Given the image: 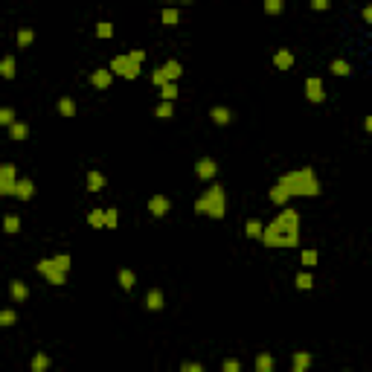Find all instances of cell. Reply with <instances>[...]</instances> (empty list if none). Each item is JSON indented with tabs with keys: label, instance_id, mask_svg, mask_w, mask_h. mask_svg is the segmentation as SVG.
Segmentation results:
<instances>
[{
	"label": "cell",
	"instance_id": "obj_1",
	"mask_svg": "<svg viewBox=\"0 0 372 372\" xmlns=\"http://www.w3.org/2000/svg\"><path fill=\"white\" fill-rule=\"evenodd\" d=\"M320 195V181L311 166H302V169H294V172H285L279 181L271 186L268 198L276 207H285L291 198H317Z\"/></svg>",
	"mask_w": 372,
	"mask_h": 372
},
{
	"label": "cell",
	"instance_id": "obj_2",
	"mask_svg": "<svg viewBox=\"0 0 372 372\" xmlns=\"http://www.w3.org/2000/svg\"><path fill=\"white\" fill-rule=\"evenodd\" d=\"M262 245L265 247H297L300 245V212L297 209H282L271 224L262 230Z\"/></svg>",
	"mask_w": 372,
	"mask_h": 372
},
{
	"label": "cell",
	"instance_id": "obj_3",
	"mask_svg": "<svg viewBox=\"0 0 372 372\" xmlns=\"http://www.w3.org/2000/svg\"><path fill=\"white\" fill-rule=\"evenodd\" d=\"M195 212L207 218H224L227 215V192L221 183H209L207 189L201 192V198L195 201Z\"/></svg>",
	"mask_w": 372,
	"mask_h": 372
},
{
	"label": "cell",
	"instance_id": "obj_4",
	"mask_svg": "<svg viewBox=\"0 0 372 372\" xmlns=\"http://www.w3.org/2000/svg\"><path fill=\"white\" fill-rule=\"evenodd\" d=\"M108 70H111V76H122V79H137L140 76V67L128 61V55H114Z\"/></svg>",
	"mask_w": 372,
	"mask_h": 372
},
{
	"label": "cell",
	"instance_id": "obj_5",
	"mask_svg": "<svg viewBox=\"0 0 372 372\" xmlns=\"http://www.w3.org/2000/svg\"><path fill=\"white\" fill-rule=\"evenodd\" d=\"M35 271L41 273V276H44L50 285H64V282H67V273L58 271V268H55V262L50 259V256H47V259H41V262L35 265Z\"/></svg>",
	"mask_w": 372,
	"mask_h": 372
},
{
	"label": "cell",
	"instance_id": "obj_6",
	"mask_svg": "<svg viewBox=\"0 0 372 372\" xmlns=\"http://www.w3.org/2000/svg\"><path fill=\"white\" fill-rule=\"evenodd\" d=\"M15 183H18V169L12 163H3L0 166V198L15 195Z\"/></svg>",
	"mask_w": 372,
	"mask_h": 372
},
{
	"label": "cell",
	"instance_id": "obj_7",
	"mask_svg": "<svg viewBox=\"0 0 372 372\" xmlns=\"http://www.w3.org/2000/svg\"><path fill=\"white\" fill-rule=\"evenodd\" d=\"M305 99L320 105V102L326 99V91H323V82H320V76H311L305 79Z\"/></svg>",
	"mask_w": 372,
	"mask_h": 372
},
{
	"label": "cell",
	"instance_id": "obj_8",
	"mask_svg": "<svg viewBox=\"0 0 372 372\" xmlns=\"http://www.w3.org/2000/svg\"><path fill=\"white\" fill-rule=\"evenodd\" d=\"M169 209H172V201L166 198V195H151V198H148V212L155 218L169 215Z\"/></svg>",
	"mask_w": 372,
	"mask_h": 372
},
{
	"label": "cell",
	"instance_id": "obj_9",
	"mask_svg": "<svg viewBox=\"0 0 372 372\" xmlns=\"http://www.w3.org/2000/svg\"><path fill=\"white\" fill-rule=\"evenodd\" d=\"M195 174H198L201 181H212L218 174V163L212 160V157H201L198 163H195Z\"/></svg>",
	"mask_w": 372,
	"mask_h": 372
},
{
	"label": "cell",
	"instance_id": "obj_10",
	"mask_svg": "<svg viewBox=\"0 0 372 372\" xmlns=\"http://www.w3.org/2000/svg\"><path fill=\"white\" fill-rule=\"evenodd\" d=\"M311 352H305V349H297V352L291 355V372H309L311 366Z\"/></svg>",
	"mask_w": 372,
	"mask_h": 372
},
{
	"label": "cell",
	"instance_id": "obj_11",
	"mask_svg": "<svg viewBox=\"0 0 372 372\" xmlns=\"http://www.w3.org/2000/svg\"><path fill=\"white\" fill-rule=\"evenodd\" d=\"M32 195H35V183H32V178H18V183H15V198L29 201Z\"/></svg>",
	"mask_w": 372,
	"mask_h": 372
},
{
	"label": "cell",
	"instance_id": "obj_12",
	"mask_svg": "<svg viewBox=\"0 0 372 372\" xmlns=\"http://www.w3.org/2000/svg\"><path fill=\"white\" fill-rule=\"evenodd\" d=\"M9 294H12V300H15V302H27L29 300L27 282H24V279H12L9 282Z\"/></svg>",
	"mask_w": 372,
	"mask_h": 372
},
{
	"label": "cell",
	"instance_id": "obj_13",
	"mask_svg": "<svg viewBox=\"0 0 372 372\" xmlns=\"http://www.w3.org/2000/svg\"><path fill=\"white\" fill-rule=\"evenodd\" d=\"M166 300H163V291L160 288H151L148 294H145V309L148 311H163Z\"/></svg>",
	"mask_w": 372,
	"mask_h": 372
},
{
	"label": "cell",
	"instance_id": "obj_14",
	"mask_svg": "<svg viewBox=\"0 0 372 372\" xmlns=\"http://www.w3.org/2000/svg\"><path fill=\"white\" fill-rule=\"evenodd\" d=\"M209 119H212L215 125H230V122H233V111L224 108V105H215V108L209 111Z\"/></svg>",
	"mask_w": 372,
	"mask_h": 372
},
{
	"label": "cell",
	"instance_id": "obj_15",
	"mask_svg": "<svg viewBox=\"0 0 372 372\" xmlns=\"http://www.w3.org/2000/svg\"><path fill=\"white\" fill-rule=\"evenodd\" d=\"M273 67L276 70H291L294 67V53L291 50H276L273 53Z\"/></svg>",
	"mask_w": 372,
	"mask_h": 372
},
{
	"label": "cell",
	"instance_id": "obj_16",
	"mask_svg": "<svg viewBox=\"0 0 372 372\" xmlns=\"http://www.w3.org/2000/svg\"><path fill=\"white\" fill-rule=\"evenodd\" d=\"M160 70H163V76H166V82H178V79H181L183 76V67H181V61H174V58H169V61L163 64V67H160Z\"/></svg>",
	"mask_w": 372,
	"mask_h": 372
},
{
	"label": "cell",
	"instance_id": "obj_17",
	"mask_svg": "<svg viewBox=\"0 0 372 372\" xmlns=\"http://www.w3.org/2000/svg\"><path fill=\"white\" fill-rule=\"evenodd\" d=\"M256 372H276V361L271 352H259L256 355Z\"/></svg>",
	"mask_w": 372,
	"mask_h": 372
},
{
	"label": "cell",
	"instance_id": "obj_18",
	"mask_svg": "<svg viewBox=\"0 0 372 372\" xmlns=\"http://www.w3.org/2000/svg\"><path fill=\"white\" fill-rule=\"evenodd\" d=\"M111 70H93L91 73V84L93 87H99V91H105V87H111Z\"/></svg>",
	"mask_w": 372,
	"mask_h": 372
},
{
	"label": "cell",
	"instance_id": "obj_19",
	"mask_svg": "<svg viewBox=\"0 0 372 372\" xmlns=\"http://www.w3.org/2000/svg\"><path fill=\"white\" fill-rule=\"evenodd\" d=\"M87 189H91V192H102V189H105V174L96 172V169H91V172H87Z\"/></svg>",
	"mask_w": 372,
	"mask_h": 372
},
{
	"label": "cell",
	"instance_id": "obj_20",
	"mask_svg": "<svg viewBox=\"0 0 372 372\" xmlns=\"http://www.w3.org/2000/svg\"><path fill=\"white\" fill-rule=\"evenodd\" d=\"M15 67H18L15 64V55H3L0 58V76L3 79H15Z\"/></svg>",
	"mask_w": 372,
	"mask_h": 372
},
{
	"label": "cell",
	"instance_id": "obj_21",
	"mask_svg": "<svg viewBox=\"0 0 372 372\" xmlns=\"http://www.w3.org/2000/svg\"><path fill=\"white\" fill-rule=\"evenodd\" d=\"M9 137H12V140H18V143H20V140H27V137H29V125H27V122H20V119H18V122H12V125H9Z\"/></svg>",
	"mask_w": 372,
	"mask_h": 372
},
{
	"label": "cell",
	"instance_id": "obj_22",
	"mask_svg": "<svg viewBox=\"0 0 372 372\" xmlns=\"http://www.w3.org/2000/svg\"><path fill=\"white\" fill-rule=\"evenodd\" d=\"M160 20H163V27H178V20H181V9H163L160 12Z\"/></svg>",
	"mask_w": 372,
	"mask_h": 372
},
{
	"label": "cell",
	"instance_id": "obj_23",
	"mask_svg": "<svg viewBox=\"0 0 372 372\" xmlns=\"http://www.w3.org/2000/svg\"><path fill=\"white\" fill-rule=\"evenodd\" d=\"M58 114H61V117H76V102L70 99V96H61V99H58Z\"/></svg>",
	"mask_w": 372,
	"mask_h": 372
},
{
	"label": "cell",
	"instance_id": "obj_24",
	"mask_svg": "<svg viewBox=\"0 0 372 372\" xmlns=\"http://www.w3.org/2000/svg\"><path fill=\"white\" fill-rule=\"evenodd\" d=\"M262 230H265V224L262 221H256V218H250L245 224V236L247 238H262Z\"/></svg>",
	"mask_w": 372,
	"mask_h": 372
},
{
	"label": "cell",
	"instance_id": "obj_25",
	"mask_svg": "<svg viewBox=\"0 0 372 372\" xmlns=\"http://www.w3.org/2000/svg\"><path fill=\"white\" fill-rule=\"evenodd\" d=\"M117 279H119V285H122L125 291H131V288H134V282H137V276H134L131 268H122V271L117 273Z\"/></svg>",
	"mask_w": 372,
	"mask_h": 372
},
{
	"label": "cell",
	"instance_id": "obj_26",
	"mask_svg": "<svg viewBox=\"0 0 372 372\" xmlns=\"http://www.w3.org/2000/svg\"><path fill=\"white\" fill-rule=\"evenodd\" d=\"M294 285H297L300 291H311L314 288V276H311L309 271H300L297 273V279H294Z\"/></svg>",
	"mask_w": 372,
	"mask_h": 372
},
{
	"label": "cell",
	"instance_id": "obj_27",
	"mask_svg": "<svg viewBox=\"0 0 372 372\" xmlns=\"http://www.w3.org/2000/svg\"><path fill=\"white\" fill-rule=\"evenodd\" d=\"M18 323V311L15 309H3L0 311V329H9V326H15Z\"/></svg>",
	"mask_w": 372,
	"mask_h": 372
},
{
	"label": "cell",
	"instance_id": "obj_28",
	"mask_svg": "<svg viewBox=\"0 0 372 372\" xmlns=\"http://www.w3.org/2000/svg\"><path fill=\"white\" fill-rule=\"evenodd\" d=\"M47 369H50V355L38 352L35 358H32V372H47Z\"/></svg>",
	"mask_w": 372,
	"mask_h": 372
},
{
	"label": "cell",
	"instance_id": "obj_29",
	"mask_svg": "<svg viewBox=\"0 0 372 372\" xmlns=\"http://www.w3.org/2000/svg\"><path fill=\"white\" fill-rule=\"evenodd\" d=\"M329 70L335 73V76H349V73H352V64H349V61H343V58H335Z\"/></svg>",
	"mask_w": 372,
	"mask_h": 372
},
{
	"label": "cell",
	"instance_id": "obj_30",
	"mask_svg": "<svg viewBox=\"0 0 372 372\" xmlns=\"http://www.w3.org/2000/svg\"><path fill=\"white\" fill-rule=\"evenodd\" d=\"M3 230H6L9 236H15V233L20 230V218L15 215V212H12V215H6V218H3Z\"/></svg>",
	"mask_w": 372,
	"mask_h": 372
},
{
	"label": "cell",
	"instance_id": "obj_31",
	"mask_svg": "<svg viewBox=\"0 0 372 372\" xmlns=\"http://www.w3.org/2000/svg\"><path fill=\"white\" fill-rule=\"evenodd\" d=\"M32 41H35V32L32 29H18V47H32Z\"/></svg>",
	"mask_w": 372,
	"mask_h": 372
},
{
	"label": "cell",
	"instance_id": "obj_32",
	"mask_svg": "<svg viewBox=\"0 0 372 372\" xmlns=\"http://www.w3.org/2000/svg\"><path fill=\"white\" fill-rule=\"evenodd\" d=\"M87 224H91V227H105V209H93V212H87Z\"/></svg>",
	"mask_w": 372,
	"mask_h": 372
},
{
	"label": "cell",
	"instance_id": "obj_33",
	"mask_svg": "<svg viewBox=\"0 0 372 372\" xmlns=\"http://www.w3.org/2000/svg\"><path fill=\"white\" fill-rule=\"evenodd\" d=\"M174 96H178V84H163L160 87V102H174Z\"/></svg>",
	"mask_w": 372,
	"mask_h": 372
},
{
	"label": "cell",
	"instance_id": "obj_34",
	"mask_svg": "<svg viewBox=\"0 0 372 372\" xmlns=\"http://www.w3.org/2000/svg\"><path fill=\"white\" fill-rule=\"evenodd\" d=\"M50 259L55 262V268H58V271L70 273V256H67V253H55V256H50Z\"/></svg>",
	"mask_w": 372,
	"mask_h": 372
},
{
	"label": "cell",
	"instance_id": "obj_35",
	"mask_svg": "<svg viewBox=\"0 0 372 372\" xmlns=\"http://www.w3.org/2000/svg\"><path fill=\"white\" fill-rule=\"evenodd\" d=\"M155 117L157 119H172V102H160L155 108Z\"/></svg>",
	"mask_w": 372,
	"mask_h": 372
},
{
	"label": "cell",
	"instance_id": "obj_36",
	"mask_svg": "<svg viewBox=\"0 0 372 372\" xmlns=\"http://www.w3.org/2000/svg\"><path fill=\"white\" fill-rule=\"evenodd\" d=\"M300 259H302V265H305V268H314V265H317V250H311V247H305Z\"/></svg>",
	"mask_w": 372,
	"mask_h": 372
},
{
	"label": "cell",
	"instance_id": "obj_37",
	"mask_svg": "<svg viewBox=\"0 0 372 372\" xmlns=\"http://www.w3.org/2000/svg\"><path fill=\"white\" fill-rule=\"evenodd\" d=\"M282 9H285L282 0H265V12H268V15H279Z\"/></svg>",
	"mask_w": 372,
	"mask_h": 372
},
{
	"label": "cell",
	"instance_id": "obj_38",
	"mask_svg": "<svg viewBox=\"0 0 372 372\" xmlns=\"http://www.w3.org/2000/svg\"><path fill=\"white\" fill-rule=\"evenodd\" d=\"M114 35V27H111L108 20H99L96 24V38H111Z\"/></svg>",
	"mask_w": 372,
	"mask_h": 372
},
{
	"label": "cell",
	"instance_id": "obj_39",
	"mask_svg": "<svg viewBox=\"0 0 372 372\" xmlns=\"http://www.w3.org/2000/svg\"><path fill=\"white\" fill-rule=\"evenodd\" d=\"M221 372H242V363H238L236 358H224V363H221Z\"/></svg>",
	"mask_w": 372,
	"mask_h": 372
},
{
	"label": "cell",
	"instance_id": "obj_40",
	"mask_svg": "<svg viewBox=\"0 0 372 372\" xmlns=\"http://www.w3.org/2000/svg\"><path fill=\"white\" fill-rule=\"evenodd\" d=\"M12 122H18V119H15V111L12 108H0V125H12Z\"/></svg>",
	"mask_w": 372,
	"mask_h": 372
},
{
	"label": "cell",
	"instance_id": "obj_41",
	"mask_svg": "<svg viewBox=\"0 0 372 372\" xmlns=\"http://www.w3.org/2000/svg\"><path fill=\"white\" fill-rule=\"evenodd\" d=\"M119 224V215H117V209H105V227H117Z\"/></svg>",
	"mask_w": 372,
	"mask_h": 372
},
{
	"label": "cell",
	"instance_id": "obj_42",
	"mask_svg": "<svg viewBox=\"0 0 372 372\" xmlns=\"http://www.w3.org/2000/svg\"><path fill=\"white\" fill-rule=\"evenodd\" d=\"M128 61H131V64H137V67H140V64L145 61V50H131V53H128Z\"/></svg>",
	"mask_w": 372,
	"mask_h": 372
},
{
	"label": "cell",
	"instance_id": "obj_43",
	"mask_svg": "<svg viewBox=\"0 0 372 372\" xmlns=\"http://www.w3.org/2000/svg\"><path fill=\"white\" fill-rule=\"evenodd\" d=\"M181 372H204V366H201L198 361H186V363L181 366Z\"/></svg>",
	"mask_w": 372,
	"mask_h": 372
},
{
	"label": "cell",
	"instance_id": "obj_44",
	"mask_svg": "<svg viewBox=\"0 0 372 372\" xmlns=\"http://www.w3.org/2000/svg\"><path fill=\"white\" fill-rule=\"evenodd\" d=\"M151 82H155L157 87H163V84H169V82H166V76H163V70H160V67H157V70L151 73Z\"/></svg>",
	"mask_w": 372,
	"mask_h": 372
},
{
	"label": "cell",
	"instance_id": "obj_45",
	"mask_svg": "<svg viewBox=\"0 0 372 372\" xmlns=\"http://www.w3.org/2000/svg\"><path fill=\"white\" fill-rule=\"evenodd\" d=\"M329 6H332L329 0H311V9L314 12H323V9H329Z\"/></svg>",
	"mask_w": 372,
	"mask_h": 372
},
{
	"label": "cell",
	"instance_id": "obj_46",
	"mask_svg": "<svg viewBox=\"0 0 372 372\" xmlns=\"http://www.w3.org/2000/svg\"><path fill=\"white\" fill-rule=\"evenodd\" d=\"M361 15H363V20L369 24V20H372V6H363V12H361Z\"/></svg>",
	"mask_w": 372,
	"mask_h": 372
}]
</instances>
